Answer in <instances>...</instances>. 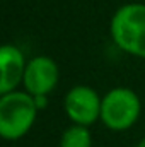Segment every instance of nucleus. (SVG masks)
<instances>
[{
	"instance_id": "f257e3e1",
	"label": "nucleus",
	"mask_w": 145,
	"mask_h": 147,
	"mask_svg": "<svg viewBox=\"0 0 145 147\" xmlns=\"http://www.w3.org/2000/svg\"><path fill=\"white\" fill-rule=\"evenodd\" d=\"M38 106L29 92L12 91L0 98V135L5 140L22 139L34 125Z\"/></svg>"
},
{
	"instance_id": "f03ea898",
	"label": "nucleus",
	"mask_w": 145,
	"mask_h": 147,
	"mask_svg": "<svg viewBox=\"0 0 145 147\" xmlns=\"http://www.w3.org/2000/svg\"><path fill=\"white\" fill-rule=\"evenodd\" d=\"M111 36L123 51L145 58L144 3H128L119 7L111 21Z\"/></svg>"
},
{
	"instance_id": "7ed1b4c3",
	"label": "nucleus",
	"mask_w": 145,
	"mask_h": 147,
	"mask_svg": "<svg viewBox=\"0 0 145 147\" xmlns=\"http://www.w3.org/2000/svg\"><path fill=\"white\" fill-rule=\"evenodd\" d=\"M140 116V99L128 87L109 91L101 103V120L109 130L123 132L135 125Z\"/></svg>"
},
{
	"instance_id": "20e7f679",
	"label": "nucleus",
	"mask_w": 145,
	"mask_h": 147,
	"mask_svg": "<svg viewBox=\"0 0 145 147\" xmlns=\"http://www.w3.org/2000/svg\"><path fill=\"white\" fill-rule=\"evenodd\" d=\"M101 103L97 92L87 86H75L65 96V113L75 125L89 127L101 118Z\"/></svg>"
},
{
	"instance_id": "39448f33",
	"label": "nucleus",
	"mask_w": 145,
	"mask_h": 147,
	"mask_svg": "<svg viewBox=\"0 0 145 147\" xmlns=\"http://www.w3.org/2000/svg\"><path fill=\"white\" fill-rule=\"evenodd\" d=\"M22 82L31 96H46L58 82V67L48 57H36L28 63Z\"/></svg>"
},
{
	"instance_id": "423d86ee",
	"label": "nucleus",
	"mask_w": 145,
	"mask_h": 147,
	"mask_svg": "<svg viewBox=\"0 0 145 147\" xmlns=\"http://www.w3.org/2000/svg\"><path fill=\"white\" fill-rule=\"evenodd\" d=\"M0 92L7 94L12 92L14 87L24 79L26 65H24V55L22 51L14 45H3L0 48Z\"/></svg>"
},
{
	"instance_id": "0eeeda50",
	"label": "nucleus",
	"mask_w": 145,
	"mask_h": 147,
	"mask_svg": "<svg viewBox=\"0 0 145 147\" xmlns=\"http://www.w3.org/2000/svg\"><path fill=\"white\" fill-rule=\"evenodd\" d=\"M60 147H92V135L87 127L73 123L72 127L63 130Z\"/></svg>"
},
{
	"instance_id": "6e6552de",
	"label": "nucleus",
	"mask_w": 145,
	"mask_h": 147,
	"mask_svg": "<svg viewBox=\"0 0 145 147\" xmlns=\"http://www.w3.org/2000/svg\"><path fill=\"white\" fill-rule=\"evenodd\" d=\"M34 101H36V106H38V110L41 108H44L46 106V96H34Z\"/></svg>"
},
{
	"instance_id": "1a4fd4ad",
	"label": "nucleus",
	"mask_w": 145,
	"mask_h": 147,
	"mask_svg": "<svg viewBox=\"0 0 145 147\" xmlns=\"http://www.w3.org/2000/svg\"><path fill=\"white\" fill-rule=\"evenodd\" d=\"M137 147H145V137L140 140V142H138V144H137Z\"/></svg>"
}]
</instances>
